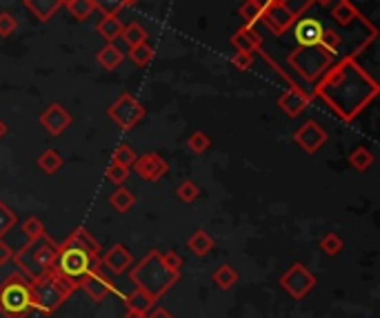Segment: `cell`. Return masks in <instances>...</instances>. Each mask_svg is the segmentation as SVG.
<instances>
[{"instance_id":"obj_1","label":"cell","mask_w":380,"mask_h":318,"mask_svg":"<svg viewBox=\"0 0 380 318\" xmlns=\"http://www.w3.org/2000/svg\"><path fill=\"white\" fill-rule=\"evenodd\" d=\"M311 93L313 98L327 102L340 120L354 123L360 111L378 98L380 85L356 63V56H345L322 71Z\"/></svg>"},{"instance_id":"obj_2","label":"cell","mask_w":380,"mask_h":318,"mask_svg":"<svg viewBox=\"0 0 380 318\" xmlns=\"http://www.w3.org/2000/svg\"><path fill=\"white\" fill-rule=\"evenodd\" d=\"M100 251H102L100 242L87 229L76 227L65 238L63 245H58V254H56L52 272L67 278L69 283L78 287L85 274L100 267Z\"/></svg>"},{"instance_id":"obj_3","label":"cell","mask_w":380,"mask_h":318,"mask_svg":"<svg viewBox=\"0 0 380 318\" xmlns=\"http://www.w3.org/2000/svg\"><path fill=\"white\" fill-rule=\"evenodd\" d=\"M127 274L134 289H138L151 305H156L160 301V296L167 294L180 278V274L165 267L158 249H149V254H145L138 263L131 265Z\"/></svg>"},{"instance_id":"obj_4","label":"cell","mask_w":380,"mask_h":318,"mask_svg":"<svg viewBox=\"0 0 380 318\" xmlns=\"http://www.w3.org/2000/svg\"><path fill=\"white\" fill-rule=\"evenodd\" d=\"M56 254H58V245L45 234L36 240H27L21 249L14 251L12 260L16 263L18 272L25 274L30 280H36L52 272Z\"/></svg>"},{"instance_id":"obj_5","label":"cell","mask_w":380,"mask_h":318,"mask_svg":"<svg viewBox=\"0 0 380 318\" xmlns=\"http://www.w3.org/2000/svg\"><path fill=\"white\" fill-rule=\"evenodd\" d=\"M74 283H69L67 278H63L58 274H45L43 278L32 280V305L34 312H41L45 316L54 314L56 310L67 303V298L76 292Z\"/></svg>"},{"instance_id":"obj_6","label":"cell","mask_w":380,"mask_h":318,"mask_svg":"<svg viewBox=\"0 0 380 318\" xmlns=\"http://www.w3.org/2000/svg\"><path fill=\"white\" fill-rule=\"evenodd\" d=\"M32 312V280L21 272L9 274L0 283V314L5 318H30Z\"/></svg>"},{"instance_id":"obj_7","label":"cell","mask_w":380,"mask_h":318,"mask_svg":"<svg viewBox=\"0 0 380 318\" xmlns=\"http://www.w3.org/2000/svg\"><path fill=\"white\" fill-rule=\"evenodd\" d=\"M334 58L336 56L331 52H327L325 47H320V45H313V47L298 45L296 49L287 56V65L298 73L302 80L316 82L322 76V71L334 63Z\"/></svg>"},{"instance_id":"obj_8","label":"cell","mask_w":380,"mask_h":318,"mask_svg":"<svg viewBox=\"0 0 380 318\" xmlns=\"http://www.w3.org/2000/svg\"><path fill=\"white\" fill-rule=\"evenodd\" d=\"M278 285L293 298V301H302V298L318 285V278L309 272L305 263H291L280 274Z\"/></svg>"},{"instance_id":"obj_9","label":"cell","mask_w":380,"mask_h":318,"mask_svg":"<svg viewBox=\"0 0 380 318\" xmlns=\"http://www.w3.org/2000/svg\"><path fill=\"white\" fill-rule=\"evenodd\" d=\"M145 107H142V102L131 96V93H120V96L111 102V105L107 107V116L116 123L120 129H131L136 127L142 118H145Z\"/></svg>"},{"instance_id":"obj_10","label":"cell","mask_w":380,"mask_h":318,"mask_svg":"<svg viewBox=\"0 0 380 318\" xmlns=\"http://www.w3.org/2000/svg\"><path fill=\"white\" fill-rule=\"evenodd\" d=\"M298 18L293 16L280 0H260V23L267 27L273 36H282Z\"/></svg>"},{"instance_id":"obj_11","label":"cell","mask_w":380,"mask_h":318,"mask_svg":"<svg viewBox=\"0 0 380 318\" xmlns=\"http://www.w3.org/2000/svg\"><path fill=\"white\" fill-rule=\"evenodd\" d=\"M78 287L80 289H85L87 292V296L91 298V301H96V303H100V301H104L107 296H118V298H122V289H118V285L113 283V280L102 272V267H98V269H91L89 274H85L82 276V280L78 283Z\"/></svg>"},{"instance_id":"obj_12","label":"cell","mask_w":380,"mask_h":318,"mask_svg":"<svg viewBox=\"0 0 380 318\" xmlns=\"http://www.w3.org/2000/svg\"><path fill=\"white\" fill-rule=\"evenodd\" d=\"M134 263H136L134 254H131V249H127L122 242H113L109 249L100 251V267L107 269L109 276L127 274Z\"/></svg>"},{"instance_id":"obj_13","label":"cell","mask_w":380,"mask_h":318,"mask_svg":"<svg viewBox=\"0 0 380 318\" xmlns=\"http://www.w3.org/2000/svg\"><path fill=\"white\" fill-rule=\"evenodd\" d=\"M131 170H134L142 181L156 183L169 172V163L158 152H149V154L136 156V161H134V165H131Z\"/></svg>"},{"instance_id":"obj_14","label":"cell","mask_w":380,"mask_h":318,"mask_svg":"<svg viewBox=\"0 0 380 318\" xmlns=\"http://www.w3.org/2000/svg\"><path fill=\"white\" fill-rule=\"evenodd\" d=\"M327 132L322 129L316 120H305L296 132H293V143H298V147L307 154H316L318 149L327 143Z\"/></svg>"},{"instance_id":"obj_15","label":"cell","mask_w":380,"mask_h":318,"mask_svg":"<svg viewBox=\"0 0 380 318\" xmlns=\"http://www.w3.org/2000/svg\"><path fill=\"white\" fill-rule=\"evenodd\" d=\"M313 100V93L305 91L298 85H291L289 89H284L280 96H278V107L287 114L289 118H296L305 111Z\"/></svg>"},{"instance_id":"obj_16","label":"cell","mask_w":380,"mask_h":318,"mask_svg":"<svg viewBox=\"0 0 380 318\" xmlns=\"http://www.w3.org/2000/svg\"><path fill=\"white\" fill-rule=\"evenodd\" d=\"M38 120H41V125L52 136H60V134H65L69 129V125H71V114L60 105V102H52V105L43 111Z\"/></svg>"},{"instance_id":"obj_17","label":"cell","mask_w":380,"mask_h":318,"mask_svg":"<svg viewBox=\"0 0 380 318\" xmlns=\"http://www.w3.org/2000/svg\"><path fill=\"white\" fill-rule=\"evenodd\" d=\"M293 38L302 47H313L322 43V32H325V25L316 18H302L298 23H293Z\"/></svg>"},{"instance_id":"obj_18","label":"cell","mask_w":380,"mask_h":318,"mask_svg":"<svg viewBox=\"0 0 380 318\" xmlns=\"http://www.w3.org/2000/svg\"><path fill=\"white\" fill-rule=\"evenodd\" d=\"M232 47L236 52H245V54H256L262 49V36L256 32V27H247L243 25L241 30H236L230 38Z\"/></svg>"},{"instance_id":"obj_19","label":"cell","mask_w":380,"mask_h":318,"mask_svg":"<svg viewBox=\"0 0 380 318\" xmlns=\"http://www.w3.org/2000/svg\"><path fill=\"white\" fill-rule=\"evenodd\" d=\"M331 18L340 25V27H351L360 23V12L358 7L351 3V0H334L331 3Z\"/></svg>"},{"instance_id":"obj_20","label":"cell","mask_w":380,"mask_h":318,"mask_svg":"<svg viewBox=\"0 0 380 318\" xmlns=\"http://www.w3.org/2000/svg\"><path fill=\"white\" fill-rule=\"evenodd\" d=\"M25 7L38 18L41 23L52 21L54 14L63 7V0H25Z\"/></svg>"},{"instance_id":"obj_21","label":"cell","mask_w":380,"mask_h":318,"mask_svg":"<svg viewBox=\"0 0 380 318\" xmlns=\"http://www.w3.org/2000/svg\"><path fill=\"white\" fill-rule=\"evenodd\" d=\"M122 58H125V54H122V52L118 49L116 43H107V45H104L102 49L96 54L98 65H100L102 69H107V71L118 69L120 63H122Z\"/></svg>"},{"instance_id":"obj_22","label":"cell","mask_w":380,"mask_h":318,"mask_svg":"<svg viewBox=\"0 0 380 318\" xmlns=\"http://www.w3.org/2000/svg\"><path fill=\"white\" fill-rule=\"evenodd\" d=\"M187 249H192V254L196 256H207L209 251L214 249V238L209 236V231L205 229H196L192 236L187 238Z\"/></svg>"},{"instance_id":"obj_23","label":"cell","mask_w":380,"mask_h":318,"mask_svg":"<svg viewBox=\"0 0 380 318\" xmlns=\"http://www.w3.org/2000/svg\"><path fill=\"white\" fill-rule=\"evenodd\" d=\"M109 205L118 214H127L136 205V194L127 190L125 185H118V190H113V194L109 196Z\"/></svg>"},{"instance_id":"obj_24","label":"cell","mask_w":380,"mask_h":318,"mask_svg":"<svg viewBox=\"0 0 380 318\" xmlns=\"http://www.w3.org/2000/svg\"><path fill=\"white\" fill-rule=\"evenodd\" d=\"M98 34L102 36L107 43H116L120 38V32H122V23L118 16H102V21L98 23Z\"/></svg>"},{"instance_id":"obj_25","label":"cell","mask_w":380,"mask_h":318,"mask_svg":"<svg viewBox=\"0 0 380 318\" xmlns=\"http://www.w3.org/2000/svg\"><path fill=\"white\" fill-rule=\"evenodd\" d=\"M120 41L125 43L129 49L136 47L140 43H147V32L145 27L140 23H129V25H122V32H120Z\"/></svg>"},{"instance_id":"obj_26","label":"cell","mask_w":380,"mask_h":318,"mask_svg":"<svg viewBox=\"0 0 380 318\" xmlns=\"http://www.w3.org/2000/svg\"><path fill=\"white\" fill-rule=\"evenodd\" d=\"M212 280H214V285H218L223 292H227V289H232L236 283H238V272H236L230 263H225V265H221L216 269Z\"/></svg>"},{"instance_id":"obj_27","label":"cell","mask_w":380,"mask_h":318,"mask_svg":"<svg viewBox=\"0 0 380 318\" xmlns=\"http://www.w3.org/2000/svg\"><path fill=\"white\" fill-rule=\"evenodd\" d=\"M38 167H41V170L45 172V174H56L60 170V167L65 165V161H63V156L56 152V149H45V152L38 156Z\"/></svg>"},{"instance_id":"obj_28","label":"cell","mask_w":380,"mask_h":318,"mask_svg":"<svg viewBox=\"0 0 380 318\" xmlns=\"http://www.w3.org/2000/svg\"><path fill=\"white\" fill-rule=\"evenodd\" d=\"M349 165L354 167L356 172H367L369 167L374 165V154L369 152L367 147H356V149H351V154H349Z\"/></svg>"},{"instance_id":"obj_29","label":"cell","mask_w":380,"mask_h":318,"mask_svg":"<svg viewBox=\"0 0 380 318\" xmlns=\"http://www.w3.org/2000/svg\"><path fill=\"white\" fill-rule=\"evenodd\" d=\"M129 60L138 65V67H147V65L154 60V47H151L149 43H140L136 47H131L129 49Z\"/></svg>"},{"instance_id":"obj_30","label":"cell","mask_w":380,"mask_h":318,"mask_svg":"<svg viewBox=\"0 0 380 318\" xmlns=\"http://www.w3.org/2000/svg\"><path fill=\"white\" fill-rule=\"evenodd\" d=\"M65 7L69 9V14L76 18V21H87V18L93 14V0H67Z\"/></svg>"},{"instance_id":"obj_31","label":"cell","mask_w":380,"mask_h":318,"mask_svg":"<svg viewBox=\"0 0 380 318\" xmlns=\"http://www.w3.org/2000/svg\"><path fill=\"white\" fill-rule=\"evenodd\" d=\"M238 12H241V18L245 21L247 27H256L260 23V3L258 0H245Z\"/></svg>"},{"instance_id":"obj_32","label":"cell","mask_w":380,"mask_h":318,"mask_svg":"<svg viewBox=\"0 0 380 318\" xmlns=\"http://www.w3.org/2000/svg\"><path fill=\"white\" fill-rule=\"evenodd\" d=\"M16 223H18V214L9 207V205L0 201V238L7 236V234L16 227Z\"/></svg>"},{"instance_id":"obj_33","label":"cell","mask_w":380,"mask_h":318,"mask_svg":"<svg viewBox=\"0 0 380 318\" xmlns=\"http://www.w3.org/2000/svg\"><path fill=\"white\" fill-rule=\"evenodd\" d=\"M136 149L131 147V145H127V143H120L118 147H116V152H113V156H111V163H118V165H122V167H127V170H131V165H134V161H136Z\"/></svg>"},{"instance_id":"obj_34","label":"cell","mask_w":380,"mask_h":318,"mask_svg":"<svg viewBox=\"0 0 380 318\" xmlns=\"http://www.w3.org/2000/svg\"><path fill=\"white\" fill-rule=\"evenodd\" d=\"M343 247H345V242L336 231H327L325 236L320 238V249L325 251L327 256H338L340 251H343Z\"/></svg>"},{"instance_id":"obj_35","label":"cell","mask_w":380,"mask_h":318,"mask_svg":"<svg viewBox=\"0 0 380 318\" xmlns=\"http://www.w3.org/2000/svg\"><path fill=\"white\" fill-rule=\"evenodd\" d=\"M23 234H25V238L27 240H36V238H41L47 234L45 225H43V220L38 218V216H30L25 223H23Z\"/></svg>"},{"instance_id":"obj_36","label":"cell","mask_w":380,"mask_h":318,"mask_svg":"<svg viewBox=\"0 0 380 318\" xmlns=\"http://www.w3.org/2000/svg\"><path fill=\"white\" fill-rule=\"evenodd\" d=\"M187 147L192 149L194 154H205L209 147H212V138H209L205 132H201V129H198V132H194L192 136L187 138Z\"/></svg>"},{"instance_id":"obj_37","label":"cell","mask_w":380,"mask_h":318,"mask_svg":"<svg viewBox=\"0 0 380 318\" xmlns=\"http://www.w3.org/2000/svg\"><path fill=\"white\" fill-rule=\"evenodd\" d=\"M176 196H178V201H183L185 205H189V203H194L198 196H201V190H198V185L194 181H185V183L178 185Z\"/></svg>"},{"instance_id":"obj_38","label":"cell","mask_w":380,"mask_h":318,"mask_svg":"<svg viewBox=\"0 0 380 318\" xmlns=\"http://www.w3.org/2000/svg\"><path fill=\"white\" fill-rule=\"evenodd\" d=\"M104 179H107L111 185H125V181L129 179V170L127 167H122L118 163H109L107 172H104Z\"/></svg>"},{"instance_id":"obj_39","label":"cell","mask_w":380,"mask_h":318,"mask_svg":"<svg viewBox=\"0 0 380 318\" xmlns=\"http://www.w3.org/2000/svg\"><path fill=\"white\" fill-rule=\"evenodd\" d=\"M340 45H343V36H340L336 30H331V27H325V32H322V43H320V47H325L327 52H331V54H338V49H340Z\"/></svg>"},{"instance_id":"obj_40","label":"cell","mask_w":380,"mask_h":318,"mask_svg":"<svg viewBox=\"0 0 380 318\" xmlns=\"http://www.w3.org/2000/svg\"><path fill=\"white\" fill-rule=\"evenodd\" d=\"M93 7L102 12V16H118V12L125 7V0H93Z\"/></svg>"},{"instance_id":"obj_41","label":"cell","mask_w":380,"mask_h":318,"mask_svg":"<svg viewBox=\"0 0 380 318\" xmlns=\"http://www.w3.org/2000/svg\"><path fill=\"white\" fill-rule=\"evenodd\" d=\"M18 30V21L9 12H0V38H7Z\"/></svg>"},{"instance_id":"obj_42","label":"cell","mask_w":380,"mask_h":318,"mask_svg":"<svg viewBox=\"0 0 380 318\" xmlns=\"http://www.w3.org/2000/svg\"><path fill=\"white\" fill-rule=\"evenodd\" d=\"M280 3L289 9V12L296 16V18H300L302 14L307 12V9L313 5V0H280Z\"/></svg>"},{"instance_id":"obj_43","label":"cell","mask_w":380,"mask_h":318,"mask_svg":"<svg viewBox=\"0 0 380 318\" xmlns=\"http://www.w3.org/2000/svg\"><path fill=\"white\" fill-rule=\"evenodd\" d=\"M232 65L238 71H247L254 65V54H245V52H236L232 56Z\"/></svg>"},{"instance_id":"obj_44","label":"cell","mask_w":380,"mask_h":318,"mask_svg":"<svg viewBox=\"0 0 380 318\" xmlns=\"http://www.w3.org/2000/svg\"><path fill=\"white\" fill-rule=\"evenodd\" d=\"M160 258H163V263H165L167 269L180 274V269H183V258H180L178 251H167V254H160Z\"/></svg>"},{"instance_id":"obj_45","label":"cell","mask_w":380,"mask_h":318,"mask_svg":"<svg viewBox=\"0 0 380 318\" xmlns=\"http://www.w3.org/2000/svg\"><path fill=\"white\" fill-rule=\"evenodd\" d=\"M14 258V249L7 245L5 238H0V265H7Z\"/></svg>"},{"instance_id":"obj_46","label":"cell","mask_w":380,"mask_h":318,"mask_svg":"<svg viewBox=\"0 0 380 318\" xmlns=\"http://www.w3.org/2000/svg\"><path fill=\"white\" fill-rule=\"evenodd\" d=\"M147 318H176V316H174L172 312H167L165 307H156L154 312L147 314Z\"/></svg>"},{"instance_id":"obj_47","label":"cell","mask_w":380,"mask_h":318,"mask_svg":"<svg viewBox=\"0 0 380 318\" xmlns=\"http://www.w3.org/2000/svg\"><path fill=\"white\" fill-rule=\"evenodd\" d=\"M147 310H138V307H127L125 318H147Z\"/></svg>"},{"instance_id":"obj_48","label":"cell","mask_w":380,"mask_h":318,"mask_svg":"<svg viewBox=\"0 0 380 318\" xmlns=\"http://www.w3.org/2000/svg\"><path fill=\"white\" fill-rule=\"evenodd\" d=\"M7 132H9V129H7V123H5L3 118H0V138H5V136H7Z\"/></svg>"},{"instance_id":"obj_49","label":"cell","mask_w":380,"mask_h":318,"mask_svg":"<svg viewBox=\"0 0 380 318\" xmlns=\"http://www.w3.org/2000/svg\"><path fill=\"white\" fill-rule=\"evenodd\" d=\"M313 3H316V5H322V7H327V5L334 3V0H313Z\"/></svg>"},{"instance_id":"obj_50","label":"cell","mask_w":380,"mask_h":318,"mask_svg":"<svg viewBox=\"0 0 380 318\" xmlns=\"http://www.w3.org/2000/svg\"><path fill=\"white\" fill-rule=\"evenodd\" d=\"M138 0H125V7H131V5H136Z\"/></svg>"},{"instance_id":"obj_51","label":"cell","mask_w":380,"mask_h":318,"mask_svg":"<svg viewBox=\"0 0 380 318\" xmlns=\"http://www.w3.org/2000/svg\"><path fill=\"white\" fill-rule=\"evenodd\" d=\"M65 3H67V0H63V5H65Z\"/></svg>"},{"instance_id":"obj_52","label":"cell","mask_w":380,"mask_h":318,"mask_svg":"<svg viewBox=\"0 0 380 318\" xmlns=\"http://www.w3.org/2000/svg\"><path fill=\"white\" fill-rule=\"evenodd\" d=\"M258 3H260V0H258Z\"/></svg>"}]
</instances>
